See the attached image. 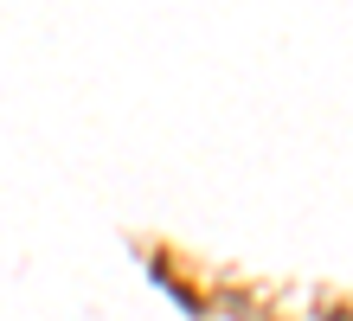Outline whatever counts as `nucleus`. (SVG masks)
Returning a JSON list of instances; mask_svg holds the SVG:
<instances>
[]
</instances>
